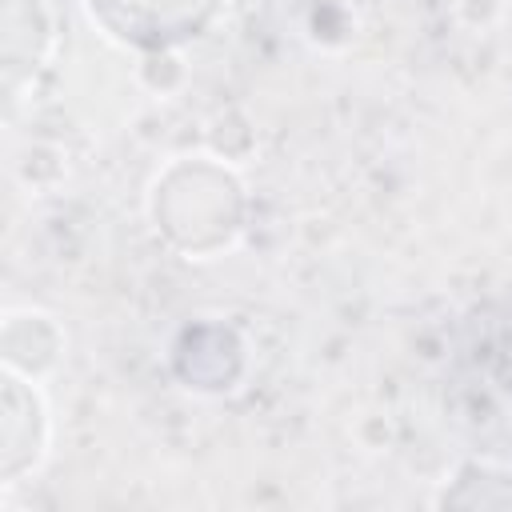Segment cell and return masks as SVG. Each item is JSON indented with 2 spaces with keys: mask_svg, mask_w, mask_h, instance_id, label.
Masks as SVG:
<instances>
[{
  "mask_svg": "<svg viewBox=\"0 0 512 512\" xmlns=\"http://www.w3.org/2000/svg\"><path fill=\"white\" fill-rule=\"evenodd\" d=\"M60 352H64V332L48 312L36 308L4 312V368L36 380L48 368H56Z\"/></svg>",
  "mask_w": 512,
  "mask_h": 512,
  "instance_id": "5b68a950",
  "label": "cell"
},
{
  "mask_svg": "<svg viewBox=\"0 0 512 512\" xmlns=\"http://www.w3.org/2000/svg\"><path fill=\"white\" fill-rule=\"evenodd\" d=\"M52 420L32 376L4 368L0 376V484L12 488L48 456Z\"/></svg>",
  "mask_w": 512,
  "mask_h": 512,
  "instance_id": "3957f363",
  "label": "cell"
},
{
  "mask_svg": "<svg viewBox=\"0 0 512 512\" xmlns=\"http://www.w3.org/2000/svg\"><path fill=\"white\" fill-rule=\"evenodd\" d=\"M52 48V16L44 0H4L0 4V72L8 104L20 100L24 84L40 72Z\"/></svg>",
  "mask_w": 512,
  "mask_h": 512,
  "instance_id": "277c9868",
  "label": "cell"
},
{
  "mask_svg": "<svg viewBox=\"0 0 512 512\" xmlns=\"http://www.w3.org/2000/svg\"><path fill=\"white\" fill-rule=\"evenodd\" d=\"M440 508H512V472L492 464H464L440 492Z\"/></svg>",
  "mask_w": 512,
  "mask_h": 512,
  "instance_id": "8992f818",
  "label": "cell"
},
{
  "mask_svg": "<svg viewBox=\"0 0 512 512\" xmlns=\"http://www.w3.org/2000/svg\"><path fill=\"white\" fill-rule=\"evenodd\" d=\"M88 16L140 52H172L212 28L224 0H84Z\"/></svg>",
  "mask_w": 512,
  "mask_h": 512,
  "instance_id": "7a4b0ae2",
  "label": "cell"
},
{
  "mask_svg": "<svg viewBox=\"0 0 512 512\" xmlns=\"http://www.w3.org/2000/svg\"><path fill=\"white\" fill-rule=\"evenodd\" d=\"M152 220L184 256H212L244 228V184L212 156H180L152 184Z\"/></svg>",
  "mask_w": 512,
  "mask_h": 512,
  "instance_id": "6da1fadb",
  "label": "cell"
}]
</instances>
